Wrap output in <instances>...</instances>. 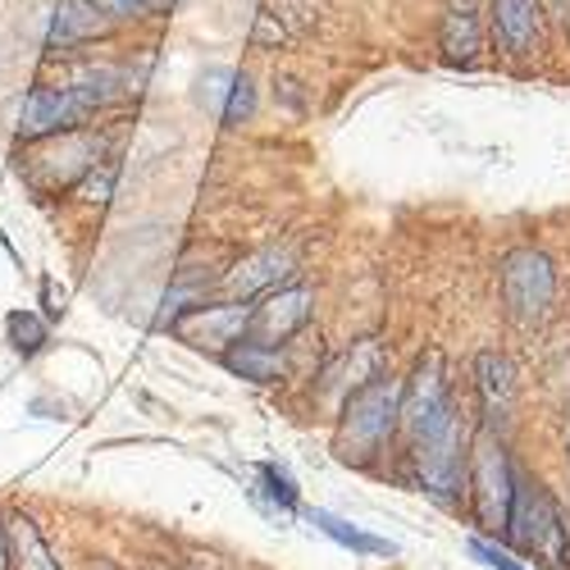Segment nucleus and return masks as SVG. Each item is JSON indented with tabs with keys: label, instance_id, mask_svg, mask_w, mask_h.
I'll list each match as a JSON object with an SVG mask.
<instances>
[{
	"label": "nucleus",
	"instance_id": "nucleus-15",
	"mask_svg": "<svg viewBox=\"0 0 570 570\" xmlns=\"http://www.w3.org/2000/svg\"><path fill=\"white\" fill-rule=\"evenodd\" d=\"M106 10L97 0H60L56 19H51V46H78L87 37H97L106 28Z\"/></svg>",
	"mask_w": 570,
	"mask_h": 570
},
{
	"label": "nucleus",
	"instance_id": "nucleus-26",
	"mask_svg": "<svg viewBox=\"0 0 570 570\" xmlns=\"http://www.w3.org/2000/svg\"><path fill=\"white\" fill-rule=\"evenodd\" d=\"M566 461H570V430H566Z\"/></svg>",
	"mask_w": 570,
	"mask_h": 570
},
{
	"label": "nucleus",
	"instance_id": "nucleus-21",
	"mask_svg": "<svg viewBox=\"0 0 570 570\" xmlns=\"http://www.w3.org/2000/svg\"><path fill=\"white\" fill-rule=\"evenodd\" d=\"M470 557H474V561H484L489 570H525L507 548H498V543H489V539H470Z\"/></svg>",
	"mask_w": 570,
	"mask_h": 570
},
{
	"label": "nucleus",
	"instance_id": "nucleus-22",
	"mask_svg": "<svg viewBox=\"0 0 570 570\" xmlns=\"http://www.w3.org/2000/svg\"><path fill=\"white\" fill-rule=\"evenodd\" d=\"M228 87H233V69H210V73L202 78V101L215 106V115H219L224 101H228Z\"/></svg>",
	"mask_w": 570,
	"mask_h": 570
},
{
	"label": "nucleus",
	"instance_id": "nucleus-12",
	"mask_svg": "<svg viewBox=\"0 0 570 570\" xmlns=\"http://www.w3.org/2000/svg\"><path fill=\"white\" fill-rule=\"evenodd\" d=\"M474 389L484 402V424H502L515 406V370L507 356L498 352H480L474 356Z\"/></svg>",
	"mask_w": 570,
	"mask_h": 570
},
{
	"label": "nucleus",
	"instance_id": "nucleus-7",
	"mask_svg": "<svg viewBox=\"0 0 570 570\" xmlns=\"http://www.w3.org/2000/svg\"><path fill=\"white\" fill-rule=\"evenodd\" d=\"M557 297V269L539 247H515L502 261V302L511 311V320L534 324L548 315Z\"/></svg>",
	"mask_w": 570,
	"mask_h": 570
},
{
	"label": "nucleus",
	"instance_id": "nucleus-24",
	"mask_svg": "<svg viewBox=\"0 0 570 570\" xmlns=\"http://www.w3.org/2000/svg\"><path fill=\"white\" fill-rule=\"evenodd\" d=\"M0 570H14V561H10V530H0Z\"/></svg>",
	"mask_w": 570,
	"mask_h": 570
},
{
	"label": "nucleus",
	"instance_id": "nucleus-25",
	"mask_svg": "<svg viewBox=\"0 0 570 570\" xmlns=\"http://www.w3.org/2000/svg\"><path fill=\"white\" fill-rule=\"evenodd\" d=\"M174 6V0H141V10H147V14H160V10H169Z\"/></svg>",
	"mask_w": 570,
	"mask_h": 570
},
{
	"label": "nucleus",
	"instance_id": "nucleus-5",
	"mask_svg": "<svg viewBox=\"0 0 570 570\" xmlns=\"http://www.w3.org/2000/svg\"><path fill=\"white\" fill-rule=\"evenodd\" d=\"M452 415H456V402H452L443 352H424L415 361L411 379L402 384V434H406V443H424V439H434Z\"/></svg>",
	"mask_w": 570,
	"mask_h": 570
},
{
	"label": "nucleus",
	"instance_id": "nucleus-2",
	"mask_svg": "<svg viewBox=\"0 0 570 570\" xmlns=\"http://www.w3.org/2000/svg\"><path fill=\"white\" fill-rule=\"evenodd\" d=\"M507 534L530 561H539L548 570H570V525H566L557 498L548 493V484H539L534 474L515 470V498H511Z\"/></svg>",
	"mask_w": 570,
	"mask_h": 570
},
{
	"label": "nucleus",
	"instance_id": "nucleus-13",
	"mask_svg": "<svg viewBox=\"0 0 570 570\" xmlns=\"http://www.w3.org/2000/svg\"><path fill=\"white\" fill-rule=\"evenodd\" d=\"M224 365L247 379V384H278L288 374V356L283 347H269V343H256V338H237L228 352H224Z\"/></svg>",
	"mask_w": 570,
	"mask_h": 570
},
{
	"label": "nucleus",
	"instance_id": "nucleus-10",
	"mask_svg": "<svg viewBox=\"0 0 570 570\" xmlns=\"http://www.w3.org/2000/svg\"><path fill=\"white\" fill-rule=\"evenodd\" d=\"M288 274H293V256L269 247V252L247 256L243 265H233L228 278H224V293H228L233 302H252V297H265V293L283 288V283H288Z\"/></svg>",
	"mask_w": 570,
	"mask_h": 570
},
{
	"label": "nucleus",
	"instance_id": "nucleus-8",
	"mask_svg": "<svg viewBox=\"0 0 570 570\" xmlns=\"http://www.w3.org/2000/svg\"><path fill=\"white\" fill-rule=\"evenodd\" d=\"M306 320H311V288H306V283H283V288L265 293L261 306H252L247 338L269 343V347H283L293 334H302Z\"/></svg>",
	"mask_w": 570,
	"mask_h": 570
},
{
	"label": "nucleus",
	"instance_id": "nucleus-18",
	"mask_svg": "<svg viewBox=\"0 0 570 570\" xmlns=\"http://www.w3.org/2000/svg\"><path fill=\"white\" fill-rule=\"evenodd\" d=\"M256 474L265 480V498L288 515V511H297V480L288 474V465H274V461H261L256 465Z\"/></svg>",
	"mask_w": 570,
	"mask_h": 570
},
{
	"label": "nucleus",
	"instance_id": "nucleus-17",
	"mask_svg": "<svg viewBox=\"0 0 570 570\" xmlns=\"http://www.w3.org/2000/svg\"><path fill=\"white\" fill-rule=\"evenodd\" d=\"M439 46L448 51V60H474V56H480V46H484L480 19H474L470 10L443 14V23H439Z\"/></svg>",
	"mask_w": 570,
	"mask_h": 570
},
{
	"label": "nucleus",
	"instance_id": "nucleus-23",
	"mask_svg": "<svg viewBox=\"0 0 570 570\" xmlns=\"http://www.w3.org/2000/svg\"><path fill=\"white\" fill-rule=\"evenodd\" d=\"M97 6L110 19H137V14H147V10H141V0H97Z\"/></svg>",
	"mask_w": 570,
	"mask_h": 570
},
{
	"label": "nucleus",
	"instance_id": "nucleus-4",
	"mask_svg": "<svg viewBox=\"0 0 570 570\" xmlns=\"http://www.w3.org/2000/svg\"><path fill=\"white\" fill-rule=\"evenodd\" d=\"M119 97L115 73L87 78V82H69V87H32L23 101V119L19 132L23 137H46V132H69L78 124H87L97 110H106Z\"/></svg>",
	"mask_w": 570,
	"mask_h": 570
},
{
	"label": "nucleus",
	"instance_id": "nucleus-9",
	"mask_svg": "<svg viewBox=\"0 0 570 570\" xmlns=\"http://www.w3.org/2000/svg\"><path fill=\"white\" fill-rule=\"evenodd\" d=\"M247 320H252L247 302H224V306H206V311H187L178 320V334L187 343L206 338L202 347H233L237 338H247Z\"/></svg>",
	"mask_w": 570,
	"mask_h": 570
},
{
	"label": "nucleus",
	"instance_id": "nucleus-19",
	"mask_svg": "<svg viewBox=\"0 0 570 570\" xmlns=\"http://www.w3.org/2000/svg\"><path fill=\"white\" fill-rule=\"evenodd\" d=\"M252 110H256V87H252V78H247V73H233V87H228V101H224L219 119H224V124H243V119H252Z\"/></svg>",
	"mask_w": 570,
	"mask_h": 570
},
{
	"label": "nucleus",
	"instance_id": "nucleus-1",
	"mask_svg": "<svg viewBox=\"0 0 570 570\" xmlns=\"http://www.w3.org/2000/svg\"><path fill=\"white\" fill-rule=\"evenodd\" d=\"M397 430H402V384L393 374H379L370 384L347 393L338 434H334V452L343 465H370L389 448V439Z\"/></svg>",
	"mask_w": 570,
	"mask_h": 570
},
{
	"label": "nucleus",
	"instance_id": "nucleus-16",
	"mask_svg": "<svg viewBox=\"0 0 570 570\" xmlns=\"http://www.w3.org/2000/svg\"><path fill=\"white\" fill-rule=\"evenodd\" d=\"M10 561H14V570H60V561L51 557L41 530L32 525L28 515L10 520Z\"/></svg>",
	"mask_w": 570,
	"mask_h": 570
},
{
	"label": "nucleus",
	"instance_id": "nucleus-14",
	"mask_svg": "<svg viewBox=\"0 0 570 570\" xmlns=\"http://www.w3.org/2000/svg\"><path fill=\"white\" fill-rule=\"evenodd\" d=\"M306 520H311L320 534H328L334 543H343V548H352V552H361V557H397V543H393V539H379V534L352 525V520H343V515H334V511H324V507H311Z\"/></svg>",
	"mask_w": 570,
	"mask_h": 570
},
{
	"label": "nucleus",
	"instance_id": "nucleus-27",
	"mask_svg": "<svg viewBox=\"0 0 570 570\" xmlns=\"http://www.w3.org/2000/svg\"><path fill=\"white\" fill-rule=\"evenodd\" d=\"M552 6H561V10H566V6H570V0H552Z\"/></svg>",
	"mask_w": 570,
	"mask_h": 570
},
{
	"label": "nucleus",
	"instance_id": "nucleus-28",
	"mask_svg": "<svg viewBox=\"0 0 570 570\" xmlns=\"http://www.w3.org/2000/svg\"><path fill=\"white\" fill-rule=\"evenodd\" d=\"M566 10H570V6H566ZM566 28H570V14H566Z\"/></svg>",
	"mask_w": 570,
	"mask_h": 570
},
{
	"label": "nucleus",
	"instance_id": "nucleus-6",
	"mask_svg": "<svg viewBox=\"0 0 570 570\" xmlns=\"http://www.w3.org/2000/svg\"><path fill=\"white\" fill-rule=\"evenodd\" d=\"M415 484L443 507H456L465 493V465H470V439L461 430V415H452L434 439L411 443Z\"/></svg>",
	"mask_w": 570,
	"mask_h": 570
},
{
	"label": "nucleus",
	"instance_id": "nucleus-3",
	"mask_svg": "<svg viewBox=\"0 0 570 570\" xmlns=\"http://www.w3.org/2000/svg\"><path fill=\"white\" fill-rule=\"evenodd\" d=\"M465 493L474 507V525L498 534L511 520V498H515V465L507 456V443L498 424H480L470 439V465H465Z\"/></svg>",
	"mask_w": 570,
	"mask_h": 570
},
{
	"label": "nucleus",
	"instance_id": "nucleus-29",
	"mask_svg": "<svg viewBox=\"0 0 570 570\" xmlns=\"http://www.w3.org/2000/svg\"><path fill=\"white\" fill-rule=\"evenodd\" d=\"M101 570H115V566H101Z\"/></svg>",
	"mask_w": 570,
	"mask_h": 570
},
{
	"label": "nucleus",
	"instance_id": "nucleus-20",
	"mask_svg": "<svg viewBox=\"0 0 570 570\" xmlns=\"http://www.w3.org/2000/svg\"><path fill=\"white\" fill-rule=\"evenodd\" d=\"M10 343H14L19 352H37V347L46 343V324H41L32 311L10 315Z\"/></svg>",
	"mask_w": 570,
	"mask_h": 570
},
{
	"label": "nucleus",
	"instance_id": "nucleus-11",
	"mask_svg": "<svg viewBox=\"0 0 570 570\" xmlns=\"http://www.w3.org/2000/svg\"><path fill=\"white\" fill-rule=\"evenodd\" d=\"M493 32L502 41V51L530 56L543 41V10L539 0H493Z\"/></svg>",
	"mask_w": 570,
	"mask_h": 570
}]
</instances>
